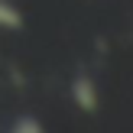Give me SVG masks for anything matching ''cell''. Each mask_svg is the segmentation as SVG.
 <instances>
[{"instance_id": "cell-1", "label": "cell", "mask_w": 133, "mask_h": 133, "mask_svg": "<svg viewBox=\"0 0 133 133\" xmlns=\"http://www.w3.org/2000/svg\"><path fill=\"white\" fill-rule=\"evenodd\" d=\"M71 101H75L78 110H84V114H91V110H97V84L91 81V75H75L71 78Z\"/></svg>"}, {"instance_id": "cell-2", "label": "cell", "mask_w": 133, "mask_h": 133, "mask_svg": "<svg viewBox=\"0 0 133 133\" xmlns=\"http://www.w3.org/2000/svg\"><path fill=\"white\" fill-rule=\"evenodd\" d=\"M19 23H23L19 10L13 3H6V0H0V26H3V29H16Z\"/></svg>"}]
</instances>
